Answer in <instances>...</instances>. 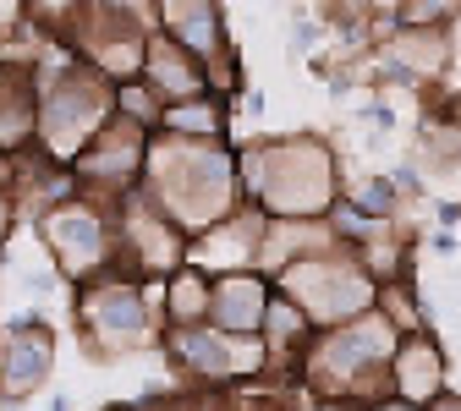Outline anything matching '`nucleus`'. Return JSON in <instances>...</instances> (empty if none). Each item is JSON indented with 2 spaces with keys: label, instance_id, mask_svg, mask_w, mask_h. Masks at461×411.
Returning a JSON list of instances; mask_svg holds the SVG:
<instances>
[{
  "label": "nucleus",
  "instance_id": "26",
  "mask_svg": "<svg viewBox=\"0 0 461 411\" xmlns=\"http://www.w3.org/2000/svg\"><path fill=\"white\" fill-rule=\"evenodd\" d=\"M368 411H418V406H401V400H379V406H368Z\"/></svg>",
  "mask_w": 461,
  "mask_h": 411
},
{
  "label": "nucleus",
  "instance_id": "6",
  "mask_svg": "<svg viewBox=\"0 0 461 411\" xmlns=\"http://www.w3.org/2000/svg\"><path fill=\"white\" fill-rule=\"evenodd\" d=\"M115 121V83H104L88 61L83 67H67L39 99V132H44V148L50 159L61 154L77 165V154Z\"/></svg>",
  "mask_w": 461,
  "mask_h": 411
},
{
  "label": "nucleus",
  "instance_id": "10",
  "mask_svg": "<svg viewBox=\"0 0 461 411\" xmlns=\"http://www.w3.org/2000/svg\"><path fill=\"white\" fill-rule=\"evenodd\" d=\"M143 165H149V138L127 121H110L72 165L77 187H99L104 198H127L143 187Z\"/></svg>",
  "mask_w": 461,
  "mask_h": 411
},
{
  "label": "nucleus",
  "instance_id": "24",
  "mask_svg": "<svg viewBox=\"0 0 461 411\" xmlns=\"http://www.w3.org/2000/svg\"><path fill=\"white\" fill-rule=\"evenodd\" d=\"M12 209H17V203H12L6 192H0V237H6V230H12Z\"/></svg>",
  "mask_w": 461,
  "mask_h": 411
},
{
  "label": "nucleus",
  "instance_id": "4",
  "mask_svg": "<svg viewBox=\"0 0 461 411\" xmlns=\"http://www.w3.org/2000/svg\"><path fill=\"white\" fill-rule=\"evenodd\" d=\"M275 290L285 302H292L319 335L324 329H340V324H352L363 313H374L379 302V285L368 280V269L357 264L352 247H330V253H313L292 269H280L275 274Z\"/></svg>",
  "mask_w": 461,
  "mask_h": 411
},
{
  "label": "nucleus",
  "instance_id": "15",
  "mask_svg": "<svg viewBox=\"0 0 461 411\" xmlns=\"http://www.w3.org/2000/svg\"><path fill=\"white\" fill-rule=\"evenodd\" d=\"M165 104H187V99H203L209 94V72L193 61L182 44H170L165 33H149L143 44V72H138Z\"/></svg>",
  "mask_w": 461,
  "mask_h": 411
},
{
  "label": "nucleus",
  "instance_id": "21",
  "mask_svg": "<svg viewBox=\"0 0 461 411\" xmlns=\"http://www.w3.org/2000/svg\"><path fill=\"white\" fill-rule=\"evenodd\" d=\"M115 121H127V127H138L143 138H159V121H165V99L143 83V77H132V83H115Z\"/></svg>",
  "mask_w": 461,
  "mask_h": 411
},
{
  "label": "nucleus",
  "instance_id": "5",
  "mask_svg": "<svg viewBox=\"0 0 461 411\" xmlns=\"http://www.w3.org/2000/svg\"><path fill=\"white\" fill-rule=\"evenodd\" d=\"M77 324L88 335L94 357H127V351H143V345L165 340L159 297L143 280H132V274H104V280L83 285Z\"/></svg>",
  "mask_w": 461,
  "mask_h": 411
},
{
  "label": "nucleus",
  "instance_id": "19",
  "mask_svg": "<svg viewBox=\"0 0 461 411\" xmlns=\"http://www.w3.org/2000/svg\"><path fill=\"white\" fill-rule=\"evenodd\" d=\"M225 121H230L225 99L203 94V99H187V104H165L159 132L165 138H182V143H225Z\"/></svg>",
  "mask_w": 461,
  "mask_h": 411
},
{
  "label": "nucleus",
  "instance_id": "8",
  "mask_svg": "<svg viewBox=\"0 0 461 411\" xmlns=\"http://www.w3.org/2000/svg\"><path fill=\"white\" fill-rule=\"evenodd\" d=\"M44 242H50V258L61 264L67 280H104L115 264H122V247H115V219L99 214L94 203H55L44 214Z\"/></svg>",
  "mask_w": 461,
  "mask_h": 411
},
{
  "label": "nucleus",
  "instance_id": "16",
  "mask_svg": "<svg viewBox=\"0 0 461 411\" xmlns=\"http://www.w3.org/2000/svg\"><path fill=\"white\" fill-rule=\"evenodd\" d=\"M50 362H55V340L33 324L12 329V345H6V362H0V395H33L44 379H50Z\"/></svg>",
  "mask_w": 461,
  "mask_h": 411
},
{
  "label": "nucleus",
  "instance_id": "9",
  "mask_svg": "<svg viewBox=\"0 0 461 411\" xmlns=\"http://www.w3.org/2000/svg\"><path fill=\"white\" fill-rule=\"evenodd\" d=\"M115 247H122V264L132 269V280L143 274H159L170 280L176 269H187V237L170 225L143 192H127L122 198V214H115Z\"/></svg>",
  "mask_w": 461,
  "mask_h": 411
},
{
  "label": "nucleus",
  "instance_id": "25",
  "mask_svg": "<svg viewBox=\"0 0 461 411\" xmlns=\"http://www.w3.org/2000/svg\"><path fill=\"white\" fill-rule=\"evenodd\" d=\"M429 411H461V389H450V395H445L439 406H429Z\"/></svg>",
  "mask_w": 461,
  "mask_h": 411
},
{
  "label": "nucleus",
  "instance_id": "3",
  "mask_svg": "<svg viewBox=\"0 0 461 411\" xmlns=\"http://www.w3.org/2000/svg\"><path fill=\"white\" fill-rule=\"evenodd\" d=\"M401 335L379 318V313H363L340 329H324L308 357L297 368V379L319 395V400H335V406H379L390 400V357H395Z\"/></svg>",
  "mask_w": 461,
  "mask_h": 411
},
{
  "label": "nucleus",
  "instance_id": "14",
  "mask_svg": "<svg viewBox=\"0 0 461 411\" xmlns=\"http://www.w3.org/2000/svg\"><path fill=\"white\" fill-rule=\"evenodd\" d=\"M269 302H275V285L258 269H248V274H220L214 280V297H209V324L220 335H258Z\"/></svg>",
  "mask_w": 461,
  "mask_h": 411
},
{
  "label": "nucleus",
  "instance_id": "11",
  "mask_svg": "<svg viewBox=\"0 0 461 411\" xmlns=\"http://www.w3.org/2000/svg\"><path fill=\"white\" fill-rule=\"evenodd\" d=\"M159 33L170 44H182L193 61L209 72V94H220L225 61L237 67V55H230V33H225V12L209 6V0H170V6H159Z\"/></svg>",
  "mask_w": 461,
  "mask_h": 411
},
{
  "label": "nucleus",
  "instance_id": "2",
  "mask_svg": "<svg viewBox=\"0 0 461 411\" xmlns=\"http://www.w3.org/2000/svg\"><path fill=\"white\" fill-rule=\"evenodd\" d=\"M237 170L248 209H258L264 219H330V209L346 192L335 148L313 132L258 138L237 148Z\"/></svg>",
  "mask_w": 461,
  "mask_h": 411
},
{
  "label": "nucleus",
  "instance_id": "22",
  "mask_svg": "<svg viewBox=\"0 0 461 411\" xmlns=\"http://www.w3.org/2000/svg\"><path fill=\"white\" fill-rule=\"evenodd\" d=\"M374 313L407 340V335H423L429 329V318H423V302H418V290H412V280H395V285H379V302H374Z\"/></svg>",
  "mask_w": 461,
  "mask_h": 411
},
{
  "label": "nucleus",
  "instance_id": "12",
  "mask_svg": "<svg viewBox=\"0 0 461 411\" xmlns=\"http://www.w3.org/2000/svg\"><path fill=\"white\" fill-rule=\"evenodd\" d=\"M264 230H269V219H264L258 209H248V203H242L230 219L209 225L203 237H193V242H187V264H193V269H203L209 280H220V274H248V269H258Z\"/></svg>",
  "mask_w": 461,
  "mask_h": 411
},
{
  "label": "nucleus",
  "instance_id": "18",
  "mask_svg": "<svg viewBox=\"0 0 461 411\" xmlns=\"http://www.w3.org/2000/svg\"><path fill=\"white\" fill-rule=\"evenodd\" d=\"M258 340H264V351H269V368H280V362H285V368H303V357H308V345L319 340V329L275 290V302H269V313H264Z\"/></svg>",
  "mask_w": 461,
  "mask_h": 411
},
{
  "label": "nucleus",
  "instance_id": "1",
  "mask_svg": "<svg viewBox=\"0 0 461 411\" xmlns=\"http://www.w3.org/2000/svg\"><path fill=\"white\" fill-rule=\"evenodd\" d=\"M182 237H203L209 225L230 219L242 198V170L230 143H182V138H149V165L138 187Z\"/></svg>",
  "mask_w": 461,
  "mask_h": 411
},
{
  "label": "nucleus",
  "instance_id": "20",
  "mask_svg": "<svg viewBox=\"0 0 461 411\" xmlns=\"http://www.w3.org/2000/svg\"><path fill=\"white\" fill-rule=\"evenodd\" d=\"M39 132V99L23 72H0V154H17Z\"/></svg>",
  "mask_w": 461,
  "mask_h": 411
},
{
  "label": "nucleus",
  "instance_id": "23",
  "mask_svg": "<svg viewBox=\"0 0 461 411\" xmlns=\"http://www.w3.org/2000/svg\"><path fill=\"white\" fill-rule=\"evenodd\" d=\"M132 411H193L187 400H149V406H132Z\"/></svg>",
  "mask_w": 461,
  "mask_h": 411
},
{
  "label": "nucleus",
  "instance_id": "7",
  "mask_svg": "<svg viewBox=\"0 0 461 411\" xmlns=\"http://www.w3.org/2000/svg\"><path fill=\"white\" fill-rule=\"evenodd\" d=\"M165 351L193 389H225V384H248V379L269 373V351L258 335H220L214 324L165 329Z\"/></svg>",
  "mask_w": 461,
  "mask_h": 411
},
{
  "label": "nucleus",
  "instance_id": "13",
  "mask_svg": "<svg viewBox=\"0 0 461 411\" xmlns=\"http://www.w3.org/2000/svg\"><path fill=\"white\" fill-rule=\"evenodd\" d=\"M450 395V357H445V340L434 329L423 335H407L395 345V357H390V400L401 406H439Z\"/></svg>",
  "mask_w": 461,
  "mask_h": 411
},
{
  "label": "nucleus",
  "instance_id": "17",
  "mask_svg": "<svg viewBox=\"0 0 461 411\" xmlns=\"http://www.w3.org/2000/svg\"><path fill=\"white\" fill-rule=\"evenodd\" d=\"M209 297H214V280L203 269H176L159 285V318L165 329H203L209 324Z\"/></svg>",
  "mask_w": 461,
  "mask_h": 411
}]
</instances>
